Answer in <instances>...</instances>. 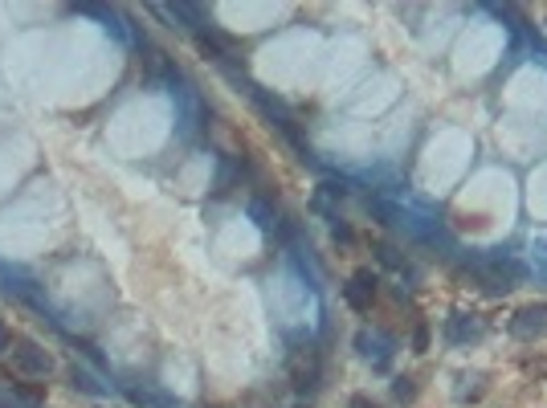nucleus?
Instances as JSON below:
<instances>
[{"label":"nucleus","instance_id":"1","mask_svg":"<svg viewBox=\"0 0 547 408\" xmlns=\"http://www.w3.org/2000/svg\"><path fill=\"white\" fill-rule=\"evenodd\" d=\"M461 273L478 290H486V294H510L527 278V266L519 258H502V253H470V262H466Z\"/></svg>","mask_w":547,"mask_h":408},{"label":"nucleus","instance_id":"2","mask_svg":"<svg viewBox=\"0 0 547 408\" xmlns=\"http://www.w3.org/2000/svg\"><path fill=\"white\" fill-rule=\"evenodd\" d=\"M249 98H253V102H258V110L270 119V127H278V131L286 135V143H290V147H294L303 159H311V147H307V139H303V131H298L294 115L286 110V102H282V98H270L262 86H249Z\"/></svg>","mask_w":547,"mask_h":408},{"label":"nucleus","instance_id":"3","mask_svg":"<svg viewBox=\"0 0 547 408\" xmlns=\"http://www.w3.org/2000/svg\"><path fill=\"white\" fill-rule=\"evenodd\" d=\"M445 343L450 347H474V343H482L486 339V318L474 315V311H454V315L445 318Z\"/></svg>","mask_w":547,"mask_h":408},{"label":"nucleus","instance_id":"4","mask_svg":"<svg viewBox=\"0 0 547 408\" xmlns=\"http://www.w3.org/2000/svg\"><path fill=\"white\" fill-rule=\"evenodd\" d=\"M290 380H294L298 392H315L323 384V356L315 347H303V351L290 356Z\"/></svg>","mask_w":547,"mask_h":408},{"label":"nucleus","instance_id":"5","mask_svg":"<svg viewBox=\"0 0 547 408\" xmlns=\"http://www.w3.org/2000/svg\"><path fill=\"white\" fill-rule=\"evenodd\" d=\"M510 335H515L519 343H535V339H544L547 335V302H531V307L515 311V318H510Z\"/></svg>","mask_w":547,"mask_h":408},{"label":"nucleus","instance_id":"6","mask_svg":"<svg viewBox=\"0 0 547 408\" xmlns=\"http://www.w3.org/2000/svg\"><path fill=\"white\" fill-rule=\"evenodd\" d=\"M8 351H12V363L21 371H29V376H49L53 371V360L29 339H8Z\"/></svg>","mask_w":547,"mask_h":408},{"label":"nucleus","instance_id":"7","mask_svg":"<svg viewBox=\"0 0 547 408\" xmlns=\"http://www.w3.org/2000/svg\"><path fill=\"white\" fill-rule=\"evenodd\" d=\"M343 298H347L352 311L367 315V311H372V298H376V273L372 270H356L352 278H347V286H343Z\"/></svg>","mask_w":547,"mask_h":408},{"label":"nucleus","instance_id":"8","mask_svg":"<svg viewBox=\"0 0 547 408\" xmlns=\"http://www.w3.org/2000/svg\"><path fill=\"white\" fill-rule=\"evenodd\" d=\"M356 347H360V356L376 360V367L384 371V367H388V356L396 351V339L384 335V331H360V335H356Z\"/></svg>","mask_w":547,"mask_h":408},{"label":"nucleus","instance_id":"9","mask_svg":"<svg viewBox=\"0 0 547 408\" xmlns=\"http://www.w3.org/2000/svg\"><path fill=\"white\" fill-rule=\"evenodd\" d=\"M192 41H196V49L204 53V57H213V61H225V41L221 37H213V33H192Z\"/></svg>","mask_w":547,"mask_h":408},{"label":"nucleus","instance_id":"10","mask_svg":"<svg viewBox=\"0 0 547 408\" xmlns=\"http://www.w3.org/2000/svg\"><path fill=\"white\" fill-rule=\"evenodd\" d=\"M376 258H380L388 270H396V273L409 270V258H401V249H396V245H388V241H380V245H376Z\"/></svg>","mask_w":547,"mask_h":408},{"label":"nucleus","instance_id":"11","mask_svg":"<svg viewBox=\"0 0 547 408\" xmlns=\"http://www.w3.org/2000/svg\"><path fill=\"white\" fill-rule=\"evenodd\" d=\"M392 396H396L401 405H412V400H416V380H412V376H396V380H392Z\"/></svg>","mask_w":547,"mask_h":408},{"label":"nucleus","instance_id":"12","mask_svg":"<svg viewBox=\"0 0 547 408\" xmlns=\"http://www.w3.org/2000/svg\"><path fill=\"white\" fill-rule=\"evenodd\" d=\"M412 351H416V356L429 351V322H416V331H412Z\"/></svg>","mask_w":547,"mask_h":408},{"label":"nucleus","instance_id":"13","mask_svg":"<svg viewBox=\"0 0 547 408\" xmlns=\"http://www.w3.org/2000/svg\"><path fill=\"white\" fill-rule=\"evenodd\" d=\"M12 388H17L21 396H29V400H41V396H46V388H33V384H12Z\"/></svg>","mask_w":547,"mask_h":408},{"label":"nucleus","instance_id":"14","mask_svg":"<svg viewBox=\"0 0 547 408\" xmlns=\"http://www.w3.org/2000/svg\"><path fill=\"white\" fill-rule=\"evenodd\" d=\"M352 408H376V400H367V396H356V400H352Z\"/></svg>","mask_w":547,"mask_h":408}]
</instances>
